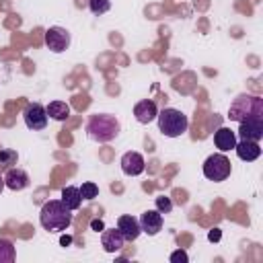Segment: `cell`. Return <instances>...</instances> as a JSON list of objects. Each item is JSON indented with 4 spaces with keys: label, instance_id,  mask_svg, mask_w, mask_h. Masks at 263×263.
Here are the masks:
<instances>
[{
    "label": "cell",
    "instance_id": "4fadbf2b",
    "mask_svg": "<svg viewBox=\"0 0 263 263\" xmlns=\"http://www.w3.org/2000/svg\"><path fill=\"white\" fill-rule=\"evenodd\" d=\"M117 230L121 232V236H123L125 240H136V238L142 234L140 222H138V218H134V216H119V220H117Z\"/></svg>",
    "mask_w": 263,
    "mask_h": 263
},
{
    "label": "cell",
    "instance_id": "5b68a950",
    "mask_svg": "<svg viewBox=\"0 0 263 263\" xmlns=\"http://www.w3.org/2000/svg\"><path fill=\"white\" fill-rule=\"evenodd\" d=\"M201 171H203V177H205L208 181L222 183V181H226V179L230 177V173H232V162H230V158H228L224 152H218V154H212V156L205 158Z\"/></svg>",
    "mask_w": 263,
    "mask_h": 263
},
{
    "label": "cell",
    "instance_id": "7402d4cb",
    "mask_svg": "<svg viewBox=\"0 0 263 263\" xmlns=\"http://www.w3.org/2000/svg\"><path fill=\"white\" fill-rule=\"evenodd\" d=\"M88 8L92 14H105L111 8V0H88Z\"/></svg>",
    "mask_w": 263,
    "mask_h": 263
},
{
    "label": "cell",
    "instance_id": "8fae6325",
    "mask_svg": "<svg viewBox=\"0 0 263 263\" xmlns=\"http://www.w3.org/2000/svg\"><path fill=\"white\" fill-rule=\"evenodd\" d=\"M101 245L107 253H117L123 249L125 245V238L121 236V232L117 228H103L101 232Z\"/></svg>",
    "mask_w": 263,
    "mask_h": 263
},
{
    "label": "cell",
    "instance_id": "9a60e30c",
    "mask_svg": "<svg viewBox=\"0 0 263 263\" xmlns=\"http://www.w3.org/2000/svg\"><path fill=\"white\" fill-rule=\"evenodd\" d=\"M236 132H232L230 127H220V129H216V134H214V144H216V148L220 150V152H230V150H234V146H236Z\"/></svg>",
    "mask_w": 263,
    "mask_h": 263
},
{
    "label": "cell",
    "instance_id": "8992f818",
    "mask_svg": "<svg viewBox=\"0 0 263 263\" xmlns=\"http://www.w3.org/2000/svg\"><path fill=\"white\" fill-rule=\"evenodd\" d=\"M45 45L53 53H62L70 47V31L64 27H49L45 31Z\"/></svg>",
    "mask_w": 263,
    "mask_h": 263
},
{
    "label": "cell",
    "instance_id": "603a6c76",
    "mask_svg": "<svg viewBox=\"0 0 263 263\" xmlns=\"http://www.w3.org/2000/svg\"><path fill=\"white\" fill-rule=\"evenodd\" d=\"M156 210H158L160 214H168V212L173 210V201H171V197H166V195H158V197H156Z\"/></svg>",
    "mask_w": 263,
    "mask_h": 263
},
{
    "label": "cell",
    "instance_id": "ba28073f",
    "mask_svg": "<svg viewBox=\"0 0 263 263\" xmlns=\"http://www.w3.org/2000/svg\"><path fill=\"white\" fill-rule=\"evenodd\" d=\"M119 164H121L123 175H127V177H138V175H142L144 168H146L144 156H142L140 152H134V150L125 152V154L121 156V162H119Z\"/></svg>",
    "mask_w": 263,
    "mask_h": 263
},
{
    "label": "cell",
    "instance_id": "d6986e66",
    "mask_svg": "<svg viewBox=\"0 0 263 263\" xmlns=\"http://www.w3.org/2000/svg\"><path fill=\"white\" fill-rule=\"evenodd\" d=\"M16 259L14 245L8 238H0V263H12Z\"/></svg>",
    "mask_w": 263,
    "mask_h": 263
},
{
    "label": "cell",
    "instance_id": "7c38bea8",
    "mask_svg": "<svg viewBox=\"0 0 263 263\" xmlns=\"http://www.w3.org/2000/svg\"><path fill=\"white\" fill-rule=\"evenodd\" d=\"M156 115H158V107L150 99H144V101L136 103V107H134V117L138 123H150L156 119Z\"/></svg>",
    "mask_w": 263,
    "mask_h": 263
},
{
    "label": "cell",
    "instance_id": "e0dca14e",
    "mask_svg": "<svg viewBox=\"0 0 263 263\" xmlns=\"http://www.w3.org/2000/svg\"><path fill=\"white\" fill-rule=\"evenodd\" d=\"M62 201H64V205L68 208V210H78L80 208V203H82V195H80V189L76 187V185H68V187H64L62 189Z\"/></svg>",
    "mask_w": 263,
    "mask_h": 263
},
{
    "label": "cell",
    "instance_id": "277c9868",
    "mask_svg": "<svg viewBox=\"0 0 263 263\" xmlns=\"http://www.w3.org/2000/svg\"><path fill=\"white\" fill-rule=\"evenodd\" d=\"M156 119H158V132L162 136H166V138H179V136H183L187 132V125H189L187 115L183 111L171 109V107L158 111Z\"/></svg>",
    "mask_w": 263,
    "mask_h": 263
},
{
    "label": "cell",
    "instance_id": "cb8c5ba5",
    "mask_svg": "<svg viewBox=\"0 0 263 263\" xmlns=\"http://www.w3.org/2000/svg\"><path fill=\"white\" fill-rule=\"evenodd\" d=\"M168 261H171V263H187V261H189V255H187L183 249H177V251L171 253Z\"/></svg>",
    "mask_w": 263,
    "mask_h": 263
},
{
    "label": "cell",
    "instance_id": "30bf717a",
    "mask_svg": "<svg viewBox=\"0 0 263 263\" xmlns=\"http://www.w3.org/2000/svg\"><path fill=\"white\" fill-rule=\"evenodd\" d=\"M238 136L240 140L259 142L263 138V119H245L238 123Z\"/></svg>",
    "mask_w": 263,
    "mask_h": 263
},
{
    "label": "cell",
    "instance_id": "5bb4252c",
    "mask_svg": "<svg viewBox=\"0 0 263 263\" xmlns=\"http://www.w3.org/2000/svg\"><path fill=\"white\" fill-rule=\"evenodd\" d=\"M29 175L23 171V168H8L6 175H4V185L12 191H23L29 187Z\"/></svg>",
    "mask_w": 263,
    "mask_h": 263
},
{
    "label": "cell",
    "instance_id": "9c48e42d",
    "mask_svg": "<svg viewBox=\"0 0 263 263\" xmlns=\"http://www.w3.org/2000/svg\"><path fill=\"white\" fill-rule=\"evenodd\" d=\"M138 222H140L142 232H146L148 236H154L162 230V214L158 210H146Z\"/></svg>",
    "mask_w": 263,
    "mask_h": 263
},
{
    "label": "cell",
    "instance_id": "52a82bcc",
    "mask_svg": "<svg viewBox=\"0 0 263 263\" xmlns=\"http://www.w3.org/2000/svg\"><path fill=\"white\" fill-rule=\"evenodd\" d=\"M23 119H25V125H27L29 129L37 132V129H45L49 117H47V111H45L43 105L31 103V105H27V109L23 111Z\"/></svg>",
    "mask_w": 263,
    "mask_h": 263
},
{
    "label": "cell",
    "instance_id": "ffe728a7",
    "mask_svg": "<svg viewBox=\"0 0 263 263\" xmlns=\"http://www.w3.org/2000/svg\"><path fill=\"white\" fill-rule=\"evenodd\" d=\"M18 160V154L10 148H2L0 150V168H10L12 164H16Z\"/></svg>",
    "mask_w": 263,
    "mask_h": 263
},
{
    "label": "cell",
    "instance_id": "ac0fdd59",
    "mask_svg": "<svg viewBox=\"0 0 263 263\" xmlns=\"http://www.w3.org/2000/svg\"><path fill=\"white\" fill-rule=\"evenodd\" d=\"M45 111H47V117H51L55 121H66L70 117V105L66 101H51L45 107Z\"/></svg>",
    "mask_w": 263,
    "mask_h": 263
},
{
    "label": "cell",
    "instance_id": "4316f807",
    "mask_svg": "<svg viewBox=\"0 0 263 263\" xmlns=\"http://www.w3.org/2000/svg\"><path fill=\"white\" fill-rule=\"evenodd\" d=\"M60 245H62V247H70V245H72V236H68V234H64V236L60 238Z\"/></svg>",
    "mask_w": 263,
    "mask_h": 263
},
{
    "label": "cell",
    "instance_id": "83f0119b",
    "mask_svg": "<svg viewBox=\"0 0 263 263\" xmlns=\"http://www.w3.org/2000/svg\"><path fill=\"white\" fill-rule=\"evenodd\" d=\"M4 187H6V185H4V177L0 175V193H2V189H4Z\"/></svg>",
    "mask_w": 263,
    "mask_h": 263
},
{
    "label": "cell",
    "instance_id": "6da1fadb",
    "mask_svg": "<svg viewBox=\"0 0 263 263\" xmlns=\"http://www.w3.org/2000/svg\"><path fill=\"white\" fill-rule=\"evenodd\" d=\"M39 224L47 232H64L72 224V210H68L62 199H49L41 205Z\"/></svg>",
    "mask_w": 263,
    "mask_h": 263
},
{
    "label": "cell",
    "instance_id": "44dd1931",
    "mask_svg": "<svg viewBox=\"0 0 263 263\" xmlns=\"http://www.w3.org/2000/svg\"><path fill=\"white\" fill-rule=\"evenodd\" d=\"M78 189H80V195H82V199H86V201H90V199H95V197L99 195V187H97V183H92V181H86V183H82Z\"/></svg>",
    "mask_w": 263,
    "mask_h": 263
},
{
    "label": "cell",
    "instance_id": "d4e9b609",
    "mask_svg": "<svg viewBox=\"0 0 263 263\" xmlns=\"http://www.w3.org/2000/svg\"><path fill=\"white\" fill-rule=\"evenodd\" d=\"M90 228H92L95 232H103V228H105V222H103L101 218H95V220H90Z\"/></svg>",
    "mask_w": 263,
    "mask_h": 263
},
{
    "label": "cell",
    "instance_id": "484cf974",
    "mask_svg": "<svg viewBox=\"0 0 263 263\" xmlns=\"http://www.w3.org/2000/svg\"><path fill=\"white\" fill-rule=\"evenodd\" d=\"M220 236H222V232H220V228H214V230H210V232H208V240H212V242H216V240H220Z\"/></svg>",
    "mask_w": 263,
    "mask_h": 263
},
{
    "label": "cell",
    "instance_id": "2e32d148",
    "mask_svg": "<svg viewBox=\"0 0 263 263\" xmlns=\"http://www.w3.org/2000/svg\"><path fill=\"white\" fill-rule=\"evenodd\" d=\"M234 150H236V156H238L240 160H245V162H253V160H257V158L261 156V146H259V142H251V140H240V142H236Z\"/></svg>",
    "mask_w": 263,
    "mask_h": 263
},
{
    "label": "cell",
    "instance_id": "3957f363",
    "mask_svg": "<svg viewBox=\"0 0 263 263\" xmlns=\"http://www.w3.org/2000/svg\"><path fill=\"white\" fill-rule=\"evenodd\" d=\"M230 121H245V119H263V99L257 95H238L228 109Z\"/></svg>",
    "mask_w": 263,
    "mask_h": 263
},
{
    "label": "cell",
    "instance_id": "7a4b0ae2",
    "mask_svg": "<svg viewBox=\"0 0 263 263\" xmlns=\"http://www.w3.org/2000/svg\"><path fill=\"white\" fill-rule=\"evenodd\" d=\"M86 136L92 142H99V144L113 142L119 136V121H117V117L109 115V113H95V115H90V119L86 121Z\"/></svg>",
    "mask_w": 263,
    "mask_h": 263
}]
</instances>
